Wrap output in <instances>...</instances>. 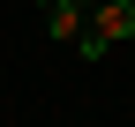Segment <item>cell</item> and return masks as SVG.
<instances>
[{"instance_id": "1", "label": "cell", "mask_w": 135, "mask_h": 127, "mask_svg": "<svg viewBox=\"0 0 135 127\" xmlns=\"http://www.w3.org/2000/svg\"><path fill=\"white\" fill-rule=\"evenodd\" d=\"M128 38H135V0H98V8H90V30H83L75 52H83V60H105L113 45H128Z\"/></svg>"}, {"instance_id": "2", "label": "cell", "mask_w": 135, "mask_h": 127, "mask_svg": "<svg viewBox=\"0 0 135 127\" xmlns=\"http://www.w3.org/2000/svg\"><path fill=\"white\" fill-rule=\"evenodd\" d=\"M45 30H53L60 45H83V30H90V23H83V8H75V0H53V8H45Z\"/></svg>"}, {"instance_id": "3", "label": "cell", "mask_w": 135, "mask_h": 127, "mask_svg": "<svg viewBox=\"0 0 135 127\" xmlns=\"http://www.w3.org/2000/svg\"><path fill=\"white\" fill-rule=\"evenodd\" d=\"M75 8H98V0H75Z\"/></svg>"}]
</instances>
